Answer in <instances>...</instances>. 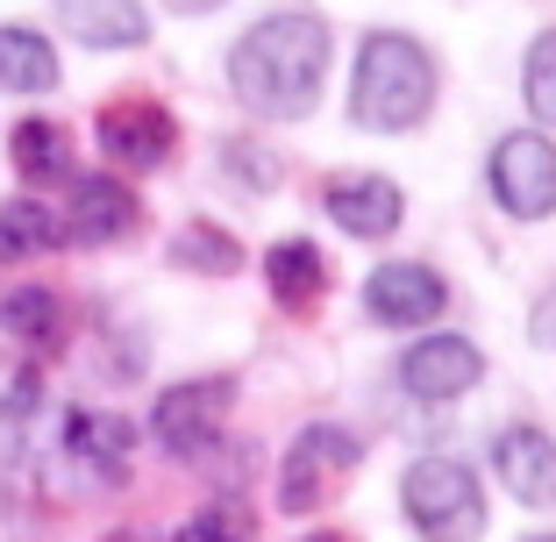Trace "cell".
<instances>
[{"label":"cell","instance_id":"13","mask_svg":"<svg viewBox=\"0 0 556 542\" xmlns=\"http://www.w3.org/2000/svg\"><path fill=\"white\" fill-rule=\"evenodd\" d=\"M264 286H271V300L286 314H314L328 293V264L321 250L307 243V236H286V243H271V257H264Z\"/></svg>","mask_w":556,"mask_h":542},{"label":"cell","instance_id":"18","mask_svg":"<svg viewBox=\"0 0 556 542\" xmlns=\"http://www.w3.org/2000/svg\"><path fill=\"white\" fill-rule=\"evenodd\" d=\"M58 322H65V307L50 300V286H15L0 300V329L22 343H58Z\"/></svg>","mask_w":556,"mask_h":542},{"label":"cell","instance_id":"5","mask_svg":"<svg viewBox=\"0 0 556 542\" xmlns=\"http://www.w3.org/2000/svg\"><path fill=\"white\" fill-rule=\"evenodd\" d=\"M357 457H364V443L350 436V428H328V421L300 428L293 450H286V464H278V507H286V514L321 507V493H328V486H336V478H343Z\"/></svg>","mask_w":556,"mask_h":542},{"label":"cell","instance_id":"20","mask_svg":"<svg viewBox=\"0 0 556 542\" xmlns=\"http://www.w3.org/2000/svg\"><path fill=\"white\" fill-rule=\"evenodd\" d=\"M172 257H179L186 272H236V264H243V250H236V236L214 229V222H193V229L172 243Z\"/></svg>","mask_w":556,"mask_h":542},{"label":"cell","instance_id":"10","mask_svg":"<svg viewBox=\"0 0 556 542\" xmlns=\"http://www.w3.org/2000/svg\"><path fill=\"white\" fill-rule=\"evenodd\" d=\"M485 378V357H478V343H464V336H421V343L400 357V386H407L414 400H464Z\"/></svg>","mask_w":556,"mask_h":542},{"label":"cell","instance_id":"11","mask_svg":"<svg viewBox=\"0 0 556 542\" xmlns=\"http://www.w3.org/2000/svg\"><path fill=\"white\" fill-rule=\"evenodd\" d=\"M492 471H500L507 500H521V507H556V443L542 428H528V421L500 428V436H492Z\"/></svg>","mask_w":556,"mask_h":542},{"label":"cell","instance_id":"2","mask_svg":"<svg viewBox=\"0 0 556 542\" xmlns=\"http://www.w3.org/2000/svg\"><path fill=\"white\" fill-rule=\"evenodd\" d=\"M428 108H435V58L407 29H371L350 72V122L393 136L428 122Z\"/></svg>","mask_w":556,"mask_h":542},{"label":"cell","instance_id":"1","mask_svg":"<svg viewBox=\"0 0 556 542\" xmlns=\"http://www.w3.org/2000/svg\"><path fill=\"white\" fill-rule=\"evenodd\" d=\"M328 79V22L307 8L264 15L257 29H243V43L229 50V86L250 115L264 122H300L321 100Z\"/></svg>","mask_w":556,"mask_h":542},{"label":"cell","instance_id":"6","mask_svg":"<svg viewBox=\"0 0 556 542\" xmlns=\"http://www.w3.org/2000/svg\"><path fill=\"white\" fill-rule=\"evenodd\" d=\"M93 136H100V157H115V165H129V172H157L164 157L179 150V122L143 93L108 100L100 122H93Z\"/></svg>","mask_w":556,"mask_h":542},{"label":"cell","instance_id":"17","mask_svg":"<svg viewBox=\"0 0 556 542\" xmlns=\"http://www.w3.org/2000/svg\"><path fill=\"white\" fill-rule=\"evenodd\" d=\"M72 243V229L43 200H0V257H36V250Z\"/></svg>","mask_w":556,"mask_h":542},{"label":"cell","instance_id":"14","mask_svg":"<svg viewBox=\"0 0 556 542\" xmlns=\"http://www.w3.org/2000/svg\"><path fill=\"white\" fill-rule=\"evenodd\" d=\"M58 15L86 50H136L150 36V15L136 0H58Z\"/></svg>","mask_w":556,"mask_h":542},{"label":"cell","instance_id":"8","mask_svg":"<svg viewBox=\"0 0 556 542\" xmlns=\"http://www.w3.org/2000/svg\"><path fill=\"white\" fill-rule=\"evenodd\" d=\"M442 307H450V286L414 257L378 264L371 279H364V314H371L378 329H428Z\"/></svg>","mask_w":556,"mask_h":542},{"label":"cell","instance_id":"4","mask_svg":"<svg viewBox=\"0 0 556 542\" xmlns=\"http://www.w3.org/2000/svg\"><path fill=\"white\" fill-rule=\"evenodd\" d=\"M485 193L514 222H549L556 214V143L542 129H514L485 157Z\"/></svg>","mask_w":556,"mask_h":542},{"label":"cell","instance_id":"19","mask_svg":"<svg viewBox=\"0 0 556 542\" xmlns=\"http://www.w3.org/2000/svg\"><path fill=\"white\" fill-rule=\"evenodd\" d=\"M521 93H528V108H535V122H549V129H556V29H542L535 43H528Z\"/></svg>","mask_w":556,"mask_h":542},{"label":"cell","instance_id":"26","mask_svg":"<svg viewBox=\"0 0 556 542\" xmlns=\"http://www.w3.org/2000/svg\"><path fill=\"white\" fill-rule=\"evenodd\" d=\"M535 542H556V535H535Z\"/></svg>","mask_w":556,"mask_h":542},{"label":"cell","instance_id":"12","mask_svg":"<svg viewBox=\"0 0 556 542\" xmlns=\"http://www.w3.org/2000/svg\"><path fill=\"white\" fill-rule=\"evenodd\" d=\"M136 222H143V200H136L122 179L100 172V179L72 186V214H65L72 243H122V236H136Z\"/></svg>","mask_w":556,"mask_h":542},{"label":"cell","instance_id":"25","mask_svg":"<svg viewBox=\"0 0 556 542\" xmlns=\"http://www.w3.org/2000/svg\"><path fill=\"white\" fill-rule=\"evenodd\" d=\"M164 8H172V15H214L222 0H164Z\"/></svg>","mask_w":556,"mask_h":542},{"label":"cell","instance_id":"23","mask_svg":"<svg viewBox=\"0 0 556 542\" xmlns=\"http://www.w3.org/2000/svg\"><path fill=\"white\" fill-rule=\"evenodd\" d=\"M264 150H250V143H229V172L236 179H250V186H271L278 179V165H257Z\"/></svg>","mask_w":556,"mask_h":542},{"label":"cell","instance_id":"7","mask_svg":"<svg viewBox=\"0 0 556 542\" xmlns=\"http://www.w3.org/2000/svg\"><path fill=\"white\" fill-rule=\"evenodd\" d=\"M229 407H236L229 378H186V386H164L157 407H150V436H157L172 457H193V450L214 443V428H222Z\"/></svg>","mask_w":556,"mask_h":542},{"label":"cell","instance_id":"15","mask_svg":"<svg viewBox=\"0 0 556 542\" xmlns=\"http://www.w3.org/2000/svg\"><path fill=\"white\" fill-rule=\"evenodd\" d=\"M8 157H15V172L29 186L72 179V143H65V129H58V122H43V115H29V122H15V129H8Z\"/></svg>","mask_w":556,"mask_h":542},{"label":"cell","instance_id":"24","mask_svg":"<svg viewBox=\"0 0 556 542\" xmlns=\"http://www.w3.org/2000/svg\"><path fill=\"white\" fill-rule=\"evenodd\" d=\"M528 336H535L542 350H556V286L535 300V314H528Z\"/></svg>","mask_w":556,"mask_h":542},{"label":"cell","instance_id":"22","mask_svg":"<svg viewBox=\"0 0 556 542\" xmlns=\"http://www.w3.org/2000/svg\"><path fill=\"white\" fill-rule=\"evenodd\" d=\"M72 436H79V457H108V464H122V450H129V428L122 421H93V414H79V421H72Z\"/></svg>","mask_w":556,"mask_h":542},{"label":"cell","instance_id":"21","mask_svg":"<svg viewBox=\"0 0 556 542\" xmlns=\"http://www.w3.org/2000/svg\"><path fill=\"white\" fill-rule=\"evenodd\" d=\"M172 542H250V514L229 507V500H214V507H200Z\"/></svg>","mask_w":556,"mask_h":542},{"label":"cell","instance_id":"9","mask_svg":"<svg viewBox=\"0 0 556 542\" xmlns=\"http://www.w3.org/2000/svg\"><path fill=\"white\" fill-rule=\"evenodd\" d=\"M321 207H328V222H336L343 236H357V243H378V236H393L400 222H407V193H400L393 179H378V172H343V179H328Z\"/></svg>","mask_w":556,"mask_h":542},{"label":"cell","instance_id":"3","mask_svg":"<svg viewBox=\"0 0 556 542\" xmlns=\"http://www.w3.org/2000/svg\"><path fill=\"white\" fill-rule=\"evenodd\" d=\"M400 507L428 542H478L485 535V493L478 471L457 457H414L400 478Z\"/></svg>","mask_w":556,"mask_h":542},{"label":"cell","instance_id":"16","mask_svg":"<svg viewBox=\"0 0 556 542\" xmlns=\"http://www.w3.org/2000/svg\"><path fill=\"white\" fill-rule=\"evenodd\" d=\"M58 86V50L36 29H0V93H50Z\"/></svg>","mask_w":556,"mask_h":542}]
</instances>
